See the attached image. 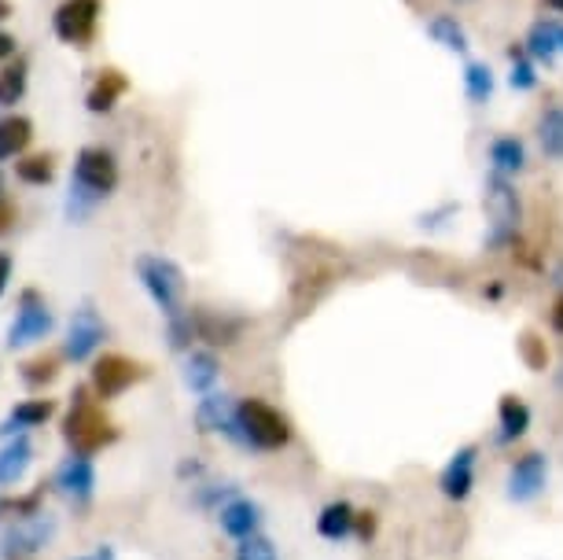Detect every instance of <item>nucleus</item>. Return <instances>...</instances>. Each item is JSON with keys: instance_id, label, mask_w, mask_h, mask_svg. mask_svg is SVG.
<instances>
[{"instance_id": "nucleus-19", "label": "nucleus", "mask_w": 563, "mask_h": 560, "mask_svg": "<svg viewBox=\"0 0 563 560\" xmlns=\"http://www.w3.org/2000/svg\"><path fill=\"white\" fill-rule=\"evenodd\" d=\"M530 59H545L552 63L563 52V23L560 19H541V23L530 26V34L523 41Z\"/></svg>"}, {"instance_id": "nucleus-47", "label": "nucleus", "mask_w": 563, "mask_h": 560, "mask_svg": "<svg viewBox=\"0 0 563 560\" xmlns=\"http://www.w3.org/2000/svg\"><path fill=\"white\" fill-rule=\"evenodd\" d=\"M0 196H4V177H0Z\"/></svg>"}, {"instance_id": "nucleus-15", "label": "nucleus", "mask_w": 563, "mask_h": 560, "mask_svg": "<svg viewBox=\"0 0 563 560\" xmlns=\"http://www.w3.org/2000/svg\"><path fill=\"white\" fill-rule=\"evenodd\" d=\"M188 317H192L196 340H203L210 347H232V343L240 340V332H243L240 317H229V314H221V310H210V306H196V310H188Z\"/></svg>"}, {"instance_id": "nucleus-24", "label": "nucleus", "mask_w": 563, "mask_h": 560, "mask_svg": "<svg viewBox=\"0 0 563 560\" xmlns=\"http://www.w3.org/2000/svg\"><path fill=\"white\" fill-rule=\"evenodd\" d=\"M490 171L497 177H512L527 171V144L519 136H497V141H490Z\"/></svg>"}, {"instance_id": "nucleus-16", "label": "nucleus", "mask_w": 563, "mask_h": 560, "mask_svg": "<svg viewBox=\"0 0 563 560\" xmlns=\"http://www.w3.org/2000/svg\"><path fill=\"white\" fill-rule=\"evenodd\" d=\"M262 505L258 502H251V498H243V494H236V498H229L225 505L218 509V524H221V531H225L229 538H247V535H258V527H262Z\"/></svg>"}, {"instance_id": "nucleus-23", "label": "nucleus", "mask_w": 563, "mask_h": 560, "mask_svg": "<svg viewBox=\"0 0 563 560\" xmlns=\"http://www.w3.org/2000/svg\"><path fill=\"white\" fill-rule=\"evenodd\" d=\"M34 141V122L23 119V114H4L0 119V163L8 158H19Z\"/></svg>"}, {"instance_id": "nucleus-7", "label": "nucleus", "mask_w": 563, "mask_h": 560, "mask_svg": "<svg viewBox=\"0 0 563 560\" xmlns=\"http://www.w3.org/2000/svg\"><path fill=\"white\" fill-rule=\"evenodd\" d=\"M56 538V520L48 513H37L30 520H15L0 535V560H34Z\"/></svg>"}, {"instance_id": "nucleus-22", "label": "nucleus", "mask_w": 563, "mask_h": 560, "mask_svg": "<svg viewBox=\"0 0 563 560\" xmlns=\"http://www.w3.org/2000/svg\"><path fill=\"white\" fill-rule=\"evenodd\" d=\"M221 376V362L210 351H188L185 358V384L196 395H210Z\"/></svg>"}, {"instance_id": "nucleus-35", "label": "nucleus", "mask_w": 563, "mask_h": 560, "mask_svg": "<svg viewBox=\"0 0 563 560\" xmlns=\"http://www.w3.org/2000/svg\"><path fill=\"white\" fill-rule=\"evenodd\" d=\"M229 498H236V487L232 483H196V502L203 505V509H221Z\"/></svg>"}, {"instance_id": "nucleus-30", "label": "nucleus", "mask_w": 563, "mask_h": 560, "mask_svg": "<svg viewBox=\"0 0 563 560\" xmlns=\"http://www.w3.org/2000/svg\"><path fill=\"white\" fill-rule=\"evenodd\" d=\"M19 376H23L26 387H45L59 376V358L56 354L30 358V362H23V369H19Z\"/></svg>"}, {"instance_id": "nucleus-37", "label": "nucleus", "mask_w": 563, "mask_h": 560, "mask_svg": "<svg viewBox=\"0 0 563 560\" xmlns=\"http://www.w3.org/2000/svg\"><path fill=\"white\" fill-rule=\"evenodd\" d=\"M354 535L361 538V542H368V538L376 535V513H357V520H354Z\"/></svg>"}, {"instance_id": "nucleus-27", "label": "nucleus", "mask_w": 563, "mask_h": 560, "mask_svg": "<svg viewBox=\"0 0 563 560\" xmlns=\"http://www.w3.org/2000/svg\"><path fill=\"white\" fill-rule=\"evenodd\" d=\"M26 81H30L26 59L4 63V67H0V108H15V103L26 97Z\"/></svg>"}, {"instance_id": "nucleus-44", "label": "nucleus", "mask_w": 563, "mask_h": 560, "mask_svg": "<svg viewBox=\"0 0 563 560\" xmlns=\"http://www.w3.org/2000/svg\"><path fill=\"white\" fill-rule=\"evenodd\" d=\"M545 8H552V12L563 15V0H545Z\"/></svg>"}, {"instance_id": "nucleus-26", "label": "nucleus", "mask_w": 563, "mask_h": 560, "mask_svg": "<svg viewBox=\"0 0 563 560\" xmlns=\"http://www.w3.org/2000/svg\"><path fill=\"white\" fill-rule=\"evenodd\" d=\"M428 37L439 41L445 52H461V56L467 52V45H472V41H467V30L461 26V19L450 12H439L428 19Z\"/></svg>"}, {"instance_id": "nucleus-5", "label": "nucleus", "mask_w": 563, "mask_h": 560, "mask_svg": "<svg viewBox=\"0 0 563 560\" xmlns=\"http://www.w3.org/2000/svg\"><path fill=\"white\" fill-rule=\"evenodd\" d=\"M486 218H490V244H508L516 240L519 221H523V207H519V193L508 177L490 174L486 182Z\"/></svg>"}, {"instance_id": "nucleus-45", "label": "nucleus", "mask_w": 563, "mask_h": 560, "mask_svg": "<svg viewBox=\"0 0 563 560\" xmlns=\"http://www.w3.org/2000/svg\"><path fill=\"white\" fill-rule=\"evenodd\" d=\"M8 513V498H0V516H4Z\"/></svg>"}, {"instance_id": "nucleus-1", "label": "nucleus", "mask_w": 563, "mask_h": 560, "mask_svg": "<svg viewBox=\"0 0 563 560\" xmlns=\"http://www.w3.org/2000/svg\"><path fill=\"white\" fill-rule=\"evenodd\" d=\"M119 188V158L108 147H81L70 171V196H67V215L78 221L89 215L100 199H108Z\"/></svg>"}, {"instance_id": "nucleus-46", "label": "nucleus", "mask_w": 563, "mask_h": 560, "mask_svg": "<svg viewBox=\"0 0 563 560\" xmlns=\"http://www.w3.org/2000/svg\"><path fill=\"white\" fill-rule=\"evenodd\" d=\"M456 4H475V0H456Z\"/></svg>"}, {"instance_id": "nucleus-4", "label": "nucleus", "mask_w": 563, "mask_h": 560, "mask_svg": "<svg viewBox=\"0 0 563 560\" xmlns=\"http://www.w3.org/2000/svg\"><path fill=\"white\" fill-rule=\"evenodd\" d=\"M136 277H141L144 292L152 295L163 317L185 314V270L166 255H141L136 259Z\"/></svg>"}, {"instance_id": "nucleus-8", "label": "nucleus", "mask_w": 563, "mask_h": 560, "mask_svg": "<svg viewBox=\"0 0 563 560\" xmlns=\"http://www.w3.org/2000/svg\"><path fill=\"white\" fill-rule=\"evenodd\" d=\"M103 340H108L103 317L97 314L92 303H81L70 317L67 340H63V358H67V362H89V358L103 347Z\"/></svg>"}, {"instance_id": "nucleus-28", "label": "nucleus", "mask_w": 563, "mask_h": 560, "mask_svg": "<svg viewBox=\"0 0 563 560\" xmlns=\"http://www.w3.org/2000/svg\"><path fill=\"white\" fill-rule=\"evenodd\" d=\"M538 144L549 158H563V108H545L538 119Z\"/></svg>"}, {"instance_id": "nucleus-32", "label": "nucleus", "mask_w": 563, "mask_h": 560, "mask_svg": "<svg viewBox=\"0 0 563 560\" xmlns=\"http://www.w3.org/2000/svg\"><path fill=\"white\" fill-rule=\"evenodd\" d=\"M512 56V74H508V86L519 89V92H530L538 86V70H534V59L527 56V48H508Z\"/></svg>"}, {"instance_id": "nucleus-14", "label": "nucleus", "mask_w": 563, "mask_h": 560, "mask_svg": "<svg viewBox=\"0 0 563 560\" xmlns=\"http://www.w3.org/2000/svg\"><path fill=\"white\" fill-rule=\"evenodd\" d=\"M56 491L70 505H89L92 494H97V469H92V461L81 458V453H70L56 469Z\"/></svg>"}, {"instance_id": "nucleus-42", "label": "nucleus", "mask_w": 563, "mask_h": 560, "mask_svg": "<svg viewBox=\"0 0 563 560\" xmlns=\"http://www.w3.org/2000/svg\"><path fill=\"white\" fill-rule=\"evenodd\" d=\"M92 560H114V549L111 546H100L97 553H92Z\"/></svg>"}, {"instance_id": "nucleus-20", "label": "nucleus", "mask_w": 563, "mask_h": 560, "mask_svg": "<svg viewBox=\"0 0 563 560\" xmlns=\"http://www.w3.org/2000/svg\"><path fill=\"white\" fill-rule=\"evenodd\" d=\"M530 431V406L519 395H505L497 406V442H516Z\"/></svg>"}, {"instance_id": "nucleus-6", "label": "nucleus", "mask_w": 563, "mask_h": 560, "mask_svg": "<svg viewBox=\"0 0 563 560\" xmlns=\"http://www.w3.org/2000/svg\"><path fill=\"white\" fill-rule=\"evenodd\" d=\"M56 329V317H52L45 295L26 288L19 295V306H15V321L8 329V347L12 351H23V347H34L41 340H48V332Z\"/></svg>"}, {"instance_id": "nucleus-34", "label": "nucleus", "mask_w": 563, "mask_h": 560, "mask_svg": "<svg viewBox=\"0 0 563 560\" xmlns=\"http://www.w3.org/2000/svg\"><path fill=\"white\" fill-rule=\"evenodd\" d=\"M232 560H280V557H276V546L265 535H247V538H240Z\"/></svg>"}, {"instance_id": "nucleus-18", "label": "nucleus", "mask_w": 563, "mask_h": 560, "mask_svg": "<svg viewBox=\"0 0 563 560\" xmlns=\"http://www.w3.org/2000/svg\"><path fill=\"white\" fill-rule=\"evenodd\" d=\"M34 464V442L26 436H12L0 447V487H15Z\"/></svg>"}, {"instance_id": "nucleus-9", "label": "nucleus", "mask_w": 563, "mask_h": 560, "mask_svg": "<svg viewBox=\"0 0 563 560\" xmlns=\"http://www.w3.org/2000/svg\"><path fill=\"white\" fill-rule=\"evenodd\" d=\"M97 23H100V0H63L52 15V30L63 45H74V48H85L97 34Z\"/></svg>"}, {"instance_id": "nucleus-21", "label": "nucleus", "mask_w": 563, "mask_h": 560, "mask_svg": "<svg viewBox=\"0 0 563 560\" xmlns=\"http://www.w3.org/2000/svg\"><path fill=\"white\" fill-rule=\"evenodd\" d=\"M354 520L357 509L350 502H328L317 516V535L328 538V542H343V538L354 535Z\"/></svg>"}, {"instance_id": "nucleus-2", "label": "nucleus", "mask_w": 563, "mask_h": 560, "mask_svg": "<svg viewBox=\"0 0 563 560\" xmlns=\"http://www.w3.org/2000/svg\"><path fill=\"white\" fill-rule=\"evenodd\" d=\"M63 442L70 447V453H81V458H92V453L119 442L114 420L103 414V406L97 398H89L85 387H78L70 395V409H67V417H63Z\"/></svg>"}, {"instance_id": "nucleus-39", "label": "nucleus", "mask_w": 563, "mask_h": 560, "mask_svg": "<svg viewBox=\"0 0 563 560\" xmlns=\"http://www.w3.org/2000/svg\"><path fill=\"white\" fill-rule=\"evenodd\" d=\"M15 45H19V41L12 34H4V30H0V67H4V63L15 56Z\"/></svg>"}, {"instance_id": "nucleus-40", "label": "nucleus", "mask_w": 563, "mask_h": 560, "mask_svg": "<svg viewBox=\"0 0 563 560\" xmlns=\"http://www.w3.org/2000/svg\"><path fill=\"white\" fill-rule=\"evenodd\" d=\"M8 281H12V255L0 251V295L8 292Z\"/></svg>"}, {"instance_id": "nucleus-10", "label": "nucleus", "mask_w": 563, "mask_h": 560, "mask_svg": "<svg viewBox=\"0 0 563 560\" xmlns=\"http://www.w3.org/2000/svg\"><path fill=\"white\" fill-rule=\"evenodd\" d=\"M549 487V458L541 450H530V453H519V458L508 464V483H505V494L508 502H534L541 498Z\"/></svg>"}, {"instance_id": "nucleus-12", "label": "nucleus", "mask_w": 563, "mask_h": 560, "mask_svg": "<svg viewBox=\"0 0 563 560\" xmlns=\"http://www.w3.org/2000/svg\"><path fill=\"white\" fill-rule=\"evenodd\" d=\"M196 428L203 431V436H225V439H232L240 447L236 398L218 395V391L203 395V398H199V406H196Z\"/></svg>"}, {"instance_id": "nucleus-36", "label": "nucleus", "mask_w": 563, "mask_h": 560, "mask_svg": "<svg viewBox=\"0 0 563 560\" xmlns=\"http://www.w3.org/2000/svg\"><path fill=\"white\" fill-rule=\"evenodd\" d=\"M41 502H45V487L30 491V494H23V498H12L8 502V513H15L19 520H30V516L41 513Z\"/></svg>"}, {"instance_id": "nucleus-31", "label": "nucleus", "mask_w": 563, "mask_h": 560, "mask_svg": "<svg viewBox=\"0 0 563 560\" xmlns=\"http://www.w3.org/2000/svg\"><path fill=\"white\" fill-rule=\"evenodd\" d=\"M15 174L26 185H48L56 177V166H52V155H23L15 163Z\"/></svg>"}, {"instance_id": "nucleus-11", "label": "nucleus", "mask_w": 563, "mask_h": 560, "mask_svg": "<svg viewBox=\"0 0 563 560\" xmlns=\"http://www.w3.org/2000/svg\"><path fill=\"white\" fill-rule=\"evenodd\" d=\"M136 380H144V365H136L125 354H103L92 362V391H97L100 403L125 395Z\"/></svg>"}, {"instance_id": "nucleus-49", "label": "nucleus", "mask_w": 563, "mask_h": 560, "mask_svg": "<svg viewBox=\"0 0 563 560\" xmlns=\"http://www.w3.org/2000/svg\"><path fill=\"white\" fill-rule=\"evenodd\" d=\"M74 560H92V557H74Z\"/></svg>"}, {"instance_id": "nucleus-43", "label": "nucleus", "mask_w": 563, "mask_h": 560, "mask_svg": "<svg viewBox=\"0 0 563 560\" xmlns=\"http://www.w3.org/2000/svg\"><path fill=\"white\" fill-rule=\"evenodd\" d=\"M8 15H12V4H8V0H0V23H4Z\"/></svg>"}, {"instance_id": "nucleus-38", "label": "nucleus", "mask_w": 563, "mask_h": 560, "mask_svg": "<svg viewBox=\"0 0 563 560\" xmlns=\"http://www.w3.org/2000/svg\"><path fill=\"white\" fill-rule=\"evenodd\" d=\"M15 215H19V210H15L12 199H4V196H0V232H8V229H12Z\"/></svg>"}, {"instance_id": "nucleus-17", "label": "nucleus", "mask_w": 563, "mask_h": 560, "mask_svg": "<svg viewBox=\"0 0 563 560\" xmlns=\"http://www.w3.org/2000/svg\"><path fill=\"white\" fill-rule=\"evenodd\" d=\"M56 414V403L52 398H26V403H19L12 414L4 417V425H0V436H23L30 428H41L45 420H52Z\"/></svg>"}, {"instance_id": "nucleus-29", "label": "nucleus", "mask_w": 563, "mask_h": 560, "mask_svg": "<svg viewBox=\"0 0 563 560\" xmlns=\"http://www.w3.org/2000/svg\"><path fill=\"white\" fill-rule=\"evenodd\" d=\"M464 97L472 103H490L494 97V70L486 63H467L464 67Z\"/></svg>"}, {"instance_id": "nucleus-48", "label": "nucleus", "mask_w": 563, "mask_h": 560, "mask_svg": "<svg viewBox=\"0 0 563 560\" xmlns=\"http://www.w3.org/2000/svg\"><path fill=\"white\" fill-rule=\"evenodd\" d=\"M560 387H563V369H560Z\"/></svg>"}, {"instance_id": "nucleus-3", "label": "nucleus", "mask_w": 563, "mask_h": 560, "mask_svg": "<svg viewBox=\"0 0 563 560\" xmlns=\"http://www.w3.org/2000/svg\"><path fill=\"white\" fill-rule=\"evenodd\" d=\"M236 420H240V447L247 450L273 453L291 442V420L276 406L262 403V398H240Z\"/></svg>"}, {"instance_id": "nucleus-33", "label": "nucleus", "mask_w": 563, "mask_h": 560, "mask_svg": "<svg viewBox=\"0 0 563 560\" xmlns=\"http://www.w3.org/2000/svg\"><path fill=\"white\" fill-rule=\"evenodd\" d=\"M166 340L174 351H192L196 332H192V317H188V310L177 317H166Z\"/></svg>"}, {"instance_id": "nucleus-25", "label": "nucleus", "mask_w": 563, "mask_h": 560, "mask_svg": "<svg viewBox=\"0 0 563 560\" xmlns=\"http://www.w3.org/2000/svg\"><path fill=\"white\" fill-rule=\"evenodd\" d=\"M122 92H125L122 70H100V78L92 81L89 97H85V108H89L92 114H111L114 103L122 100Z\"/></svg>"}, {"instance_id": "nucleus-41", "label": "nucleus", "mask_w": 563, "mask_h": 560, "mask_svg": "<svg viewBox=\"0 0 563 560\" xmlns=\"http://www.w3.org/2000/svg\"><path fill=\"white\" fill-rule=\"evenodd\" d=\"M552 329L563 332V295L556 299V306H552Z\"/></svg>"}, {"instance_id": "nucleus-13", "label": "nucleus", "mask_w": 563, "mask_h": 560, "mask_svg": "<svg viewBox=\"0 0 563 560\" xmlns=\"http://www.w3.org/2000/svg\"><path fill=\"white\" fill-rule=\"evenodd\" d=\"M475 472H479V447H461L445 461V469L439 472V491L450 502L472 498L475 491Z\"/></svg>"}]
</instances>
